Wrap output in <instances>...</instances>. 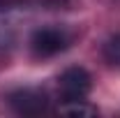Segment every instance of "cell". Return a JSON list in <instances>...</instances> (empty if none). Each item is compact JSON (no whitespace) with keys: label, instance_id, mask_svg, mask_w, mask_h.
Wrapping results in <instances>:
<instances>
[{"label":"cell","instance_id":"obj_5","mask_svg":"<svg viewBox=\"0 0 120 118\" xmlns=\"http://www.w3.org/2000/svg\"><path fill=\"white\" fill-rule=\"evenodd\" d=\"M104 58L109 60L111 65L120 67V32L113 35L111 39H106V44H104Z\"/></svg>","mask_w":120,"mask_h":118},{"label":"cell","instance_id":"obj_3","mask_svg":"<svg viewBox=\"0 0 120 118\" xmlns=\"http://www.w3.org/2000/svg\"><path fill=\"white\" fill-rule=\"evenodd\" d=\"M9 104L16 114H26V116H32V114H44L46 111V95L42 90H35V88H23V90H16L9 95Z\"/></svg>","mask_w":120,"mask_h":118},{"label":"cell","instance_id":"obj_1","mask_svg":"<svg viewBox=\"0 0 120 118\" xmlns=\"http://www.w3.org/2000/svg\"><path fill=\"white\" fill-rule=\"evenodd\" d=\"M72 42H74V35L67 28L49 26V28H39V30L32 32V37H30V49H32L35 56L49 58V56H58L62 51H67Z\"/></svg>","mask_w":120,"mask_h":118},{"label":"cell","instance_id":"obj_4","mask_svg":"<svg viewBox=\"0 0 120 118\" xmlns=\"http://www.w3.org/2000/svg\"><path fill=\"white\" fill-rule=\"evenodd\" d=\"M58 114H67V116H95L97 109L86 104V100H72V102H62L58 106Z\"/></svg>","mask_w":120,"mask_h":118},{"label":"cell","instance_id":"obj_2","mask_svg":"<svg viewBox=\"0 0 120 118\" xmlns=\"http://www.w3.org/2000/svg\"><path fill=\"white\" fill-rule=\"evenodd\" d=\"M90 88H92V79L83 67H69L60 74L58 79V93L62 102H72V100H86Z\"/></svg>","mask_w":120,"mask_h":118}]
</instances>
